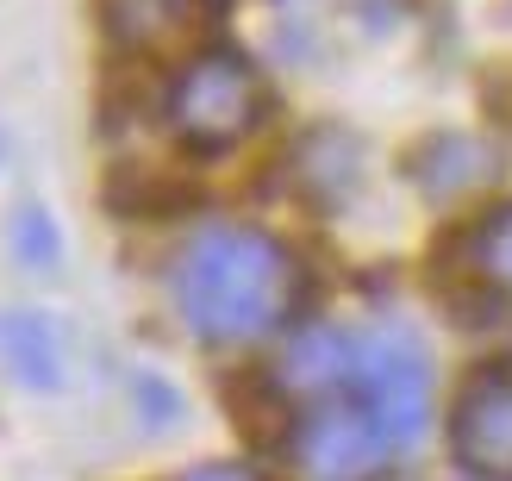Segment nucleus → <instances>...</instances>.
<instances>
[{
  "label": "nucleus",
  "instance_id": "nucleus-1",
  "mask_svg": "<svg viewBox=\"0 0 512 481\" xmlns=\"http://www.w3.org/2000/svg\"><path fill=\"white\" fill-rule=\"evenodd\" d=\"M306 275L263 225H200L169 257V300L200 344L244 350L300 313Z\"/></svg>",
  "mask_w": 512,
  "mask_h": 481
},
{
  "label": "nucleus",
  "instance_id": "nucleus-2",
  "mask_svg": "<svg viewBox=\"0 0 512 481\" xmlns=\"http://www.w3.org/2000/svg\"><path fill=\"white\" fill-rule=\"evenodd\" d=\"M163 113H169L175 138H182L194 157H219V150L244 144L256 125H263V113H269L263 69H256L244 50L213 44V50H200V57H188L175 69Z\"/></svg>",
  "mask_w": 512,
  "mask_h": 481
},
{
  "label": "nucleus",
  "instance_id": "nucleus-3",
  "mask_svg": "<svg viewBox=\"0 0 512 481\" xmlns=\"http://www.w3.org/2000/svg\"><path fill=\"white\" fill-rule=\"evenodd\" d=\"M381 419L400 457H413L431 432V350L413 325H375L356 357V382L344 388Z\"/></svg>",
  "mask_w": 512,
  "mask_h": 481
},
{
  "label": "nucleus",
  "instance_id": "nucleus-4",
  "mask_svg": "<svg viewBox=\"0 0 512 481\" xmlns=\"http://www.w3.org/2000/svg\"><path fill=\"white\" fill-rule=\"evenodd\" d=\"M294 469L306 481H375L388 463H400L394 438L381 432V419L356 394L313 400L306 419L294 425Z\"/></svg>",
  "mask_w": 512,
  "mask_h": 481
},
{
  "label": "nucleus",
  "instance_id": "nucleus-5",
  "mask_svg": "<svg viewBox=\"0 0 512 481\" xmlns=\"http://www.w3.org/2000/svg\"><path fill=\"white\" fill-rule=\"evenodd\" d=\"M450 450L475 475L512 481V363H488L450 407Z\"/></svg>",
  "mask_w": 512,
  "mask_h": 481
},
{
  "label": "nucleus",
  "instance_id": "nucleus-6",
  "mask_svg": "<svg viewBox=\"0 0 512 481\" xmlns=\"http://www.w3.org/2000/svg\"><path fill=\"white\" fill-rule=\"evenodd\" d=\"M356 357H363V338L356 332H344V325H306L275 363V394L306 400V407L331 400L356 382Z\"/></svg>",
  "mask_w": 512,
  "mask_h": 481
},
{
  "label": "nucleus",
  "instance_id": "nucleus-7",
  "mask_svg": "<svg viewBox=\"0 0 512 481\" xmlns=\"http://www.w3.org/2000/svg\"><path fill=\"white\" fill-rule=\"evenodd\" d=\"M0 369H7L19 388H32V394H57L63 369H69L57 325H50L44 313H32V307H7L0 313Z\"/></svg>",
  "mask_w": 512,
  "mask_h": 481
},
{
  "label": "nucleus",
  "instance_id": "nucleus-8",
  "mask_svg": "<svg viewBox=\"0 0 512 481\" xmlns=\"http://www.w3.org/2000/svg\"><path fill=\"white\" fill-rule=\"evenodd\" d=\"M500 169V150L488 138H475V132H438V138H425L413 150V182L431 194V200H456V194H469L481 188L488 175Z\"/></svg>",
  "mask_w": 512,
  "mask_h": 481
},
{
  "label": "nucleus",
  "instance_id": "nucleus-9",
  "mask_svg": "<svg viewBox=\"0 0 512 481\" xmlns=\"http://www.w3.org/2000/svg\"><path fill=\"white\" fill-rule=\"evenodd\" d=\"M294 182L313 194L319 207H344L356 194V182H363V144L344 138L338 125H325V132H313L294 150Z\"/></svg>",
  "mask_w": 512,
  "mask_h": 481
},
{
  "label": "nucleus",
  "instance_id": "nucleus-10",
  "mask_svg": "<svg viewBox=\"0 0 512 481\" xmlns=\"http://www.w3.org/2000/svg\"><path fill=\"white\" fill-rule=\"evenodd\" d=\"M100 19H107V38L125 50H163L188 38L200 0H100Z\"/></svg>",
  "mask_w": 512,
  "mask_h": 481
},
{
  "label": "nucleus",
  "instance_id": "nucleus-11",
  "mask_svg": "<svg viewBox=\"0 0 512 481\" xmlns=\"http://www.w3.org/2000/svg\"><path fill=\"white\" fill-rule=\"evenodd\" d=\"M463 257L481 275V288L500 294V300H512V200H506V207H494L488 219H475V232L463 238Z\"/></svg>",
  "mask_w": 512,
  "mask_h": 481
},
{
  "label": "nucleus",
  "instance_id": "nucleus-12",
  "mask_svg": "<svg viewBox=\"0 0 512 481\" xmlns=\"http://www.w3.org/2000/svg\"><path fill=\"white\" fill-rule=\"evenodd\" d=\"M7 244H13V257L25 269H50L63 257V232H57V219H50L44 207H19L13 225H7Z\"/></svg>",
  "mask_w": 512,
  "mask_h": 481
},
{
  "label": "nucleus",
  "instance_id": "nucleus-13",
  "mask_svg": "<svg viewBox=\"0 0 512 481\" xmlns=\"http://www.w3.org/2000/svg\"><path fill=\"white\" fill-rule=\"evenodd\" d=\"M138 413L157 425V432H169L175 425V413H182V400H175V388L169 382H157V375H144L138 382Z\"/></svg>",
  "mask_w": 512,
  "mask_h": 481
},
{
  "label": "nucleus",
  "instance_id": "nucleus-14",
  "mask_svg": "<svg viewBox=\"0 0 512 481\" xmlns=\"http://www.w3.org/2000/svg\"><path fill=\"white\" fill-rule=\"evenodd\" d=\"M175 481H263L250 463H194V469H182Z\"/></svg>",
  "mask_w": 512,
  "mask_h": 481
},
{
  "label": "nucleus",
  "instance_id": "nucleus-15",
  "mask_svg": "<svg viewBox=\"0 0 512 481\" xmlns=\"http://www.w3.org/2000/svg\"><path fill=\"white\" fill-rule=\"evenodd\" d=\"M500 107H506V119H512V94H506V100H500Z\"/></svg>",
  "mask_w": 512,
  "mask_h": 481
}]
</instances>
